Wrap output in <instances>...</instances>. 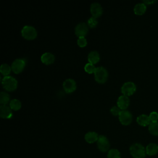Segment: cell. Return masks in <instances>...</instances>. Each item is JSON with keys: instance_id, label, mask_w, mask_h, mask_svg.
I'll use <instances>...</instances> for the list:
<instances>
[{"instance_id": "cell-8", "label": "cell", "mask_w": 158, "mask_h": 158, "mask_svg": "<svg viewBox=\"0 0 158 158\" xmlns=\"http://www.w3.org/2000/svg\"><path fill=\"white\" fill-rule=\"evenodd\" d=\"M97 144L98 149L102 152L107 151L110 147V144L108 139L103 135L99 136L98 139L97 141Z\"/></svg>"}, {"instance_id": "cell-11", "label": "cell", "mask_w": 158, "mask_h": 158, "mask_svg": "<svg viewBox=\"0 0 158 158\" xmlns=\"http://www.w3.org/2000/svg\"><path fill=\"white\" fill-rule=\"evenodd\" d=\"M90 11L93 17L95 18H98L102 15L103 10H102V6L99 3L93 2L91 5Z\"/></svg>"}, {"instance_id": "cell-17", "label": "cell", "mask_w": 158, "mask_h": 158, "mask_svg": "<svg viewBox=\"0 0 158 158\" xmlns=\"http://www.w3.org/2000/svg\"><path fill=\"white\" fill-rule=\"evenodd\" d=\"M99 136L97 133L94 131H89L86 133L85 136V139L86 141L88 143H93L95 141H97L98 139Z\"/></svg>"}, {"instance_id": "cell-21", "label": "cell", "mask_w": 158, "mask_h": 158, "mask_svg": "<svg viewBox=\"0 0 158 158\" xmlns=\"http://www.w3.org/2000/svg\"><path fill=\"white\" fill-rule=\"evenodd\" d=\"M10 100L9 94L5 92L1 91L0 93V104L1 105H6Z\"/></svg>"}, {"instance_id": "cell-25", "label": "cell", "mask_w": 158, "mask_h": 158, "mask_svg": "<svg viewBox=\"0 0 158 158\" xmlns=\"http://www.w3.org/2000/svg\"><path fill=\"white\" fill-rule=\"evenodd\" d=\"M96 67H95V66L92 64H90V63H87L85 64V67H84V69L85 70L86 72H87L88 73H94L95 70H96Z\"/></svg>"}, {"instance_id": "cell-30", "label": "cell", "mask_w": 158, "mask_h": 158, "mask_svg": "<svg viewBox=\"0 0 158 158\" xmlns=\"http://www.w3.org/2000/svg\"><path fill=\"white\" fill-rule=\"evenodd\" d=\"M156 2V1H143V3L145 4L146 5V4H153Z\"/></svg>"}, {"instance_id": "cell-7", "label": "cell", "mask_w": 158, "mask_h": 158, "mask_svg": "<svg viewBox=\"0 0 158 158\" xmlns=\"http://www.w3.org/2000/svg\"><path fill=\"white\" fill-rule=\"evenodd\" d=\"M120 122L123 125H130L133 120V116L130 112L128 110H122L118 115Z\"/></svg>"}, {"instance_id": "cell-28", "label": "cell", "mask_w": 158, "mask_h": 158, "mask_svg": "<svg viewBox=\"0 0 158 158\" xmlns=\"http://www.w3.org/2000/svg\"><path fill=\"white\" fill-rule=\"evenodd\" d=\"M151 122H157L158 120V113L157 112H152L149 115Z\"/></svg>"}, {"instance_id": "cell-19", "label": "cell", "mask_w": 158, "mask_h": 158, "mask_svg": "<svg viewBox=\"0 0 158 158\" xmlns=\"http://www.w3.org/2000/svg\"><path fill=\"white\" fill-rule=\"evenodd\" d=\"M146 154L149 156H154L158 152V146L155 143L149 144L146 148Z\"/></svg>"}, {"instance_id": "cell-3", "label": "cell", "mask_w": 158, "mask_h": 158, "mask_svg": "<svg viewBox=\"0 0 158 158\" xmlns=\"http://www.w3.org/2000/svg\"><path fill=\"white\" fill-rule=\"evenodd\" d=\"M94 75L95 80L99 83H105L108 78L107 70L103 67H96Z\"/></svg>"}, {"instance_id": "cell-27", "label": "cell", "mask_w": 158, "mask_h": 158, "mask_svg": "<svg viewBox=\"0 0 158 158\" xmlns=\"http://www.w3.org/2000/svg\"><path fill=\"white\" fill-rule=\"evenodd\" d=\"M77 44L81 47L83 48L85 47L87 44V41L85 37H80L77 40Z\"/></svg>"}, {"instance_id": "cell-18", "label": "cell", "mask_w": 158, "mask_h": 158, "mask_svg": "<svg viewBox=\"0 0 158 158\" xmlns=\"http://www.w3.org/2000/svg\"><path fill=\"white\" fill-rule=\"evenodd\" d=\"M133 10L136 15H141L146 10V5L144 3H138L135 6Z\"/></svg>"}, {"instance_id": "cell-16", "label": "cell", "mask_w": 158, "mask_h": 158, "mask_svg": "<svg viewBox=\"0 0 158 158\" xmlns=\"http://www.w3.org/2000/svg\"><path fill=\"white\" fill-rule=\"evenodd\" d=\"M99 59H100V56L98 52L96 51H92L88 54V60L89 63L94 65L98 63L99 61Z\"/></svg>"}, {"instance_id": "cell-29", "label": "cell", "mask_w": 158, "mask_h": 158, "mask_svg": "<svg viewBox=\"0 0 158 158\" xmlns=\"http://www.w3.org/2000/svg\"><path fill=\"white\" fill-rule=\"evenodd\" d=\"M121 111H122L121 109L118 106H113L110 109L111 114L114 115H115V116L116 115H119Z\"/></svg>"}, {"instance_id": "cell-9", "label": "cell", "mask_w": 158, "mask_h": 158, "mask_svg": "<svg viewBox=\"0 0 158 158\" xmlns=\"http://www.w3.org/2000/svg\"><path fill=\"white\" fill-rule=\"evenodd\" d=\"M88 32V25L84 23L81 22L77 24L75 28V33L78 37H85Z\"/></svg>"}, {"instance_id": "cell-15", "label": "cell", "mask_w": 158, "mask_h": 158, "mask_svg": "<svg viewBox=\"0 0 158 158\" xmlns=\"http://www.w3.org/2000/svg\"><path fill=\"white\" fill-rule=\"evenodd\" d=\"M137 123L143 127H146L151 123L149 117L146 114H141L139 115L136 118Z\"/></svg>"}, {"instance_id": "cell-20", "label": "cell", "mask_w": 158, "mask_h": 158, "mask_svg": "<svg viewBox=\"0 0 158 158\" xmlns=\"http://www.w3.org/2000/svg\"><path fill=\"white\" fill-rule=\"evenodd\" d=\"M21 102L17 99H13L9 102V107L12 110L17 111L21 108Z\"/></svg>"}, {"instance_id": "cell-4", "label": "cell", "mask_w": 158, "mask_h": 158, "mask_svg": "<svg viewBox=\"0 0 158 158\" xmlns=\"http://www.w3.org/2000/svg\"><path fill=\"white\" fill-rule=\"evenodd\" d=\"M21 33L22 36L28 40H32L37 36V31L35 27L30 25L24 26L22 30Z\"/></svg>"}, {"instance_id": "cell-12", "label": "cell", "mask_w": 158, "mask_h": 158, "mask_svg": "<svg viewBox=\"0 0 158 158\" xmlns=\"http://www.w3.org/2000/svg\"><path fill=\"white\" fill-rule=\"evenodd\" d=\"M117 104L122 110H124L127 109L130 104V99L128 98V96L125 95L119 96L117 101Z\"/></svg>"}, {"instance_id": "cell-10", "label": "cell", "mask_w": 158, "mask_h": 158, "mask_svg": "<svg viewBox=\"0 0 158 158\" xmlns=\"http://www.w3.org/2000/svg\"><path fill=\"white\" fill-rule=\"evenodd\" d=\"M63 88L67 93H71L73 92L77 88L76 82L72 78L66 79L63 82Z\"/></svg>"}, {"instance_id": "cell-5", "label": "cell", "mask_w": 158, "mask_h": 158, "mask_svg": "<svg viewBox=\"0 0 158 158\" xmlns=\"http://www.w3.org/2000/svg\"><path fill=\"white\" fill-rule=\"evenodd\" d=\"M136 90V86L133 82L127 81L123 84L121 87V92L123 95L129 96L135 93Z\"/></svg>"}, {"instance_id": "cell-13", "label": "cell", "mask_w": 158, "mask_h": 158, "mask_svg": "<svg viewBox=\"0 0 158 158\" xmlns=\"http://www.w3.org/2000/svg\"><path fill=\"white\" fill-rule=\"evenodd\" d=\"M0 116L3 118H10L12 116V112L10 107L6 105H1Z\"/></svg>"}, {"instance_id": "cell-24", "label": "cell", "mask_w": 158, "mask_h": 158, "mask_svg": "<svg viewBox=\"0 0 158 158\" xmlns=\"http://www.w3.org/2000/svg\"><path fill=\"white\" fill-rule=\"evenodd\" d=\"M107 158H120V153L117 149H110L108 152Z\"/></svg>"}, {"instance_id": "cell-26", "label": "cell", "mask_w": 158, "mask_h": 158, "mask_svg": "<svg viewBox=\"0 0 158 158\" xmlns=\"http://www.w3.org/2000/svg\"><path fill=\"white\" fill-rule=\"evenodd\" d=\"M98 20L96 19V18H95L94 17H91L88 20V25L90 28L96 27V25H98Z\"/></svg>"}, {"instance_id": "cell-23", "label": "cell", "mask_w": 158, "mask_h": 158, "mask_svg": "<svg viewBox=\"0 0 158 158\" xmlns=\"http://www.w3.org/2000/svg\"><path fill=\"white\" fill-rule=\"evenodd\" d=\"M149 131L154 136H158V122H151L149 125Z\"/></svg>"}, {"instance_id": "cell-14", "label": "cell", "mask_w": 158, "mask_h": 158, "mask_svg": "<svg viewBox=\"0 0 158 158\" xmlns=\"http://www.w3.org/2000/svg\"><path fill=\"white\" fill-rule=\"evenodd\" d=\"M41 60L43 64L46 65H51L54 63L55 60V57L52 53L46 52L41 55Z\"/></svg>"}, {"instance_id": "cell-2", "label": "cell", "mask_w": 158, "mask_h": 158, "mask_svg": "<svg viewBox=\"0 0 158 158\" xmlns=\"http://www.w3.org/2000/svg\"><path fill=\"white\" fill-rule=\"evenodd\" d=\"M130 152L134 158H144L146 153L143 146L139 143L132 144L130 148Z\"/></svg>"}, {"instance_id": "cell-6", "label": "cell", "mask_w": 158, "mask_h": 158, "mask_svg": "<svg viewBox=\"0 0 158 158\" xmlns=\"http://www.w3.org/2000/svg\"><path fill=\"white\" fill-rule=\"evenodd\" d=\"M25 60L23 59H17L14 60L11 65V69L14 73L18 74L21 73L25 67Z\"/></svg>"}, {"instance_id": "cell-1", "label": "cell", "mask_w": 158, "mask_h": 158, "mask_svg": "<svg viewBox=\"0 0 158 158\" xmlns=\"http://www.w3.org/2000/svg\"><path fill=\"white\" fill-rule=\"evenodd\" d=\"M3 88L8 91H13L17 89V81L12 76H6L2 79Z\"/></svg>"}, {"instance_id": "cell-22", "label": "cell", "mask_w": 158, "mask_h": 158, "mask_svg": "<svg viewBox=\"0 0 158 158\" xmlns=\"http://www.w3.org/2000/svg\"><path fill=\"white\" fill-rule=\"evenodd\" d=\"M11 67L9 65L7 64H2L0 67V72L2 75H3L4 77L9 76L11 72Z\"/></svg>"}]
</instances>
